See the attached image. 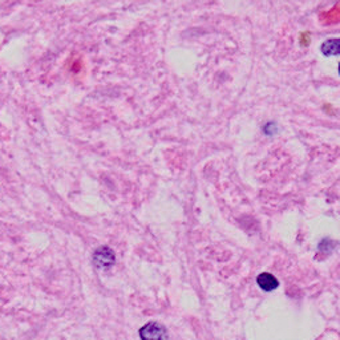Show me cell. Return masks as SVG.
Segmentation results:
<instances>
[{
    "mask_svg": "<svg viewBox=\"0 0 340 340\" xmlns=\"http://www.w3.org/2000/svg\"><path fill=\"white\" fill-rule=\"evenodd\" d=\"M141 340H165V327L157 322H150L145 324L138 332Z\"/></svg>",
    "mask_w": 340,
    "mask_h": 340,
    "instance_id": "obj_1",
    "label": "cell"
},
{
    "mask_svg": "<svg viewBox=\"0 0 340 340\" xmlns=\"http://www.w3.org/2000/svg\"><path fill=\"white\" fill-rule=\"evenodd\" d=\"M93 260H95V265L98 269H109L112 267V265L115 263V253L109 247H100L95 251V255H93Z\"/></svg>",
    "mask_w": 340,
    "mask_h": 340,
    "instance_id": "obj_2",
    "label": "cell"
},
{
    "mask_svg": "<svg viewBox=\"0 0 340 340\" xmlns=\"http://www.w3.org/2000/svg\"><path fill=\"white\" fill-rule=\"evenodd\" d=\"M256 283H258V286H259L260 288H262L263 291H274L275 288H278V286H279V282H278V279L275 277H274L273 274L270 273H262L259 275V277L256 278Z\"/></svg>",
    "mask_w": 340,
    "mask_h": 340,
    "instance_id": "obj_3",
    "label": "cell"
},
{
    "mask_svg": "<svg viewBox=\"0 0 340 340\" xmlns=\"http://www.w3.org/2000/svg\"><path fill=\"white\" fill-rule=\"evenodd\" d=\"M323 55L326 56H335L340 55V37L339 39H330L324 42L320 47Z\"/></svg>",
    "mask_w": 340,
    "mask_h": 340,
    "instance_id": "obj_4",
    "label": "cell"
},
{
    "mask_svg": "<svg viewBox=\"0 0 340 340\" xmlns=\"http://www.w3.org/2000/svg\"><path fill=\"white\" fill-rule=\"evenodd\" d=\"M339 73H340V64H339Z\"/></svg>",
    "mask_w": 340,
    "mask_h": 340,
    "instance_id": "obj_5",
    "label": "cell"
}]
</instances>
